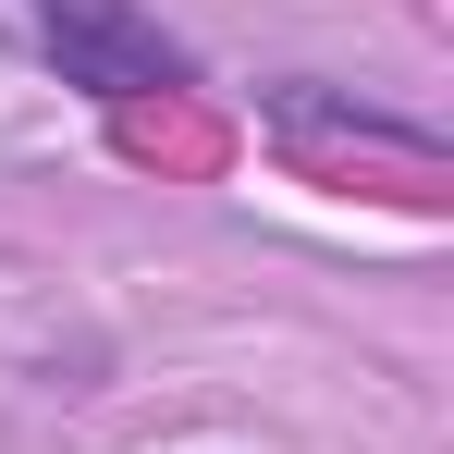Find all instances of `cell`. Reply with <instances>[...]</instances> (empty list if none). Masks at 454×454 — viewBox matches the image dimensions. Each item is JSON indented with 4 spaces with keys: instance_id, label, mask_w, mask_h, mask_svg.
Listing matches in <instances>:
<instances>
[{
    "instance_id": "obj_1",
    "label": "cell",
    "mask_w": 454,
    "mask_h": 454,
    "mask_svg": "<svg viewBox=\"0 0 454 454\" xmlns=\"http://www.w3.org/2000/svg\"><path fill=\"white\" fill-rule=\"evenodd\" d=\"M25 37H37V62L98 98V111H136V98H197V50L160 25L148 0H25Z\"/></svg>"
}]
</instances>
